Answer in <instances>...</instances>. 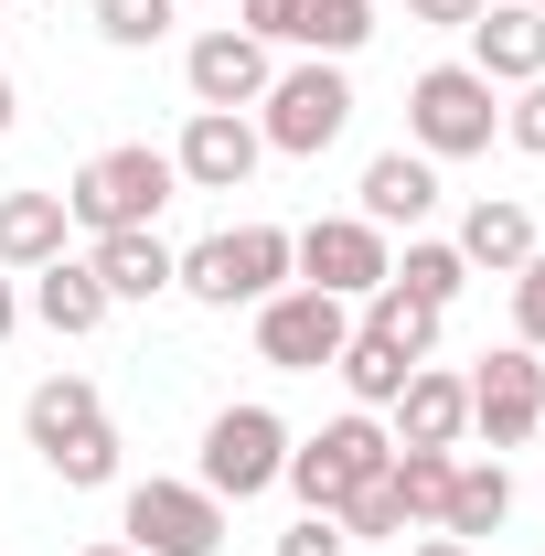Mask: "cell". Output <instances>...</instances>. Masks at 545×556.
Returning <instances> with one entry per match:
<instances>
[{"instance_id": "obj_1", "label": "cell", "mask_w": 545, "mask_h": 556, "mask_svg": "<svg viewBox=\"0 0 545 556\" xmlns=\"http://www.w3.org/2000/svg\"><path fill=\"white\" fill-rule=\"evenodd\" d=\"M172 193H182L172 150H150V139H118V150H97V161L65 182V214L86 225V236H118V225H150Z\"/></svg>"}, {"instance_id": "obj_2", "label": "cell", "mask_w": 545, "mask_h": 556, "mask_svg": "<svg viewBox=\"0 0 545 556\" xmlns=\"http://www.w3.org/2000/svg\"><path fill=\"white\" fill-rule=\"evenodd\" d=\"M172 289L204 300V311H257L268 289H289V225H225L204 247H182V278Z\"/></svg>"}, {"instance_id": "obj_3", "label": "cell", "mask_w": 545, "mask_h": 556, "mask_svg": "<svg viewBox=\"0 0 545 556\" xmlns=\"http://www.w3.org/2000/svg\"><path fill=\"white\" fill-rule=\"evenodd\" d=\"M492 129H503V86L471 65H428L407 86V139L428 150V161H471V150H492Z\"/></svg>"}, {"instance_id": "obj_4", "label": "cell", "mask_w": 545, "mask_h": 556, "mask_svg": "<svg viewBox=\"0 0 545 556\" xmlns=\"http://www.w3.org/2000/svg\"><path fill=\"white\" fill-rule=\"evenodd\" d=\"M385 460H396V439L375 428V407H353V417H332L321 439H289V471H278V482L300 492V514H342V492H364Z\"/></svg>"}, {"instance_id": "obj_5", "label": "cell", "mask_w": 545, "mask_h": 556, "mask_svg": "<svg viewBox=\"0 0 545 556\" xmlns=\"http://www.w3.org/2000/svg\"><path fill=\"white\" fill-rule=\"evenodd\" d=\"M268 118H257V139L268 150H289V161H321L342 129H353V86H342V65H289V75H268V97H257Z\"/></svg>"}, {"instance_id": "obj_6", "label": "cell", "mask_w": 545, "mask_h": 556, "mask_svg": "<svg viewBox=\"0 0 545 556\" xmlns=\"http://www.w3.org/2000/svg\"><path fill=\"white\" fill-rule=\"evenodd\" d=\"M342 343H353V300H332V289L257 300V364H278V375H321V364H342Z\"/></svg>"}, {"instance_id": "obj_7", "label": "cell", "mask_w": 545, "mask_h": 556, "mask_svg": "<svg viewBox=\"0 0 545 556\" xmlns=\"http://www.w3.org/2000/svg\"><path fill=\"white\" fill-rule=\"evenodd\" d=\"M535 428H545V353H524V343L481 353L471 364V439L503 460V450H524Z\"/></svg>"}, {"instance_id": "obj_8", "label": "cell", "mask_w": 545, "mask_h": 556, "mask_svg": "<svg viewBox=\"0 0 545 556\" xmlns=\"http://www.w3.org/2000/svg\"><path fill=\"white\" fill-rule=\"evenodd\" d=\"M278 471H289L278 407H214V428H204V492L214 503H257Z\"/></svg>"}, {"instance_id": "obj_9", "label": "cell", "mask_w": 545, "mask_h": 556, "mask_svg": "<svg viewBox=\"0 0 545 556\" xmlns=\"http://www.w3.org/2000/svg\"><path fill=\"white\" fill-rule=\"evenodd\" d=\"M118 535H129L139 556H214L225 546V503H214L204 482H129Z\"/></svg>"}, {"instance_id": "obj_10", "label": "cell", "mask_w": 545, "mask_h": 556, "mask_svg": "<svg viewBox=\"0 0 545 556\" xmlns=\"http://www.w3.org/2000/svg\"><path fill=\"white\" fill-rule=\"evenodd\" d=\"M289 268H300V289L375 300V289H385V268H396V247H385L364 214H321V225H300V236H289Z\"/></svg>"}, {"instance_id": "obj_11", "label": "cell", "mask_w": 545, "mask_h": 556, "mask_svg": "<svg viewBox=\"0 0 545 556\" xmlns=\"http://www.w3.org/2000/svg\"><path fill=\"white\" fill-rule=\"evenodd\" d=\"M257 161H268V139H257L246 108H193V129L172 139V172H182L193 193H246Z\"/></svg>"}, {"instance_id": "obj_12", "label": "cell", "mask_w": 545, "mask_h": 556, "mask_svg": "<svg viewBox=\"0 0 545 556\" xmlns=\"http://www.w3.org/2000/svg\"><path fill=\"white\" fill-rule=\"evenodd\" d=\"M268 43H257V33H236V22H225V33H204V43H193V54H182V86H193V108H257V97H268Z\"/></svg>"}, {"instance_id": "obj_13", "label": "cell", "mask_w": 545, "mask_h": 556, "mask_svg": "<svg viewBox=\"0 0 545 556\" xmlns=\"http://www.w3.org/2000/svg\"><path fill=\"white\" fill-rule=\"evenodd\" d=\"M396 450H460L471 439V375H449V364H417L407 396H396V428H385Z\"/></svg>"}, {"instance_id": "obj_14", "label": "cell", "mask_w": 545, "mask_h": 556, "mask_svg": "<svg viewBox=\"0 0 545 556\" xmlns=\"http://www.w3.org/2000/svg\"><path fill=\"white\" fill-rule=\"evenodd\" d=\"M471 75H492V86H535V75H545V11H535V0H481Z\"/></svg>"}, {"instance_id": "obj_15", "label": "cell", "mask_w": 545, "mask_h": 556, "mask_svg": "<svg viewBox=\"0 0 545 556\" xmlns=\"http://www.w3.org/2000/svg\"><path fill=\"white\" fill-rule=\"evenodd\" d=\"M364 225H375V236H385V225H428V214H439V161H428V150H375V161H364Z\"/></svg>"}, {"instance_id": "obj_16", "label": "cell", "mask_w": 545, "mask_h": 556, "mask_svg": "<svg viewBox=\"0 0 545 556\" xmlns=\"http://www.w3.org/2000/svg\"><path fill=\"white\" fill-rule=\"evenodd\" d=\"M86 268H97L107 300H161V289L182 278V247H161V225H118V236L86 247Z\"/></svg>"}, {"instance_id": "obj_17", "label": "cell", "mask_w": 545, "mask_h": 556, "mask_svg": "<svg viewBox=\"0 0 545 556\" xmlns=\"http://www.w3.org/2000/svg\"><path fill=\"white\" fill-rule=\"evenodd\" d=\"M22 311H33L43 332H65V343H86V332H97V321H107L118 300L97 289V268H86V257H54V268H33V300H22Z\"/></svg>"}, {"instance_id": "obj_18", "label": "cell", "mask_w": 545, "mask_h": 556, "mask_svg": "<svg viewBox=\"0 0 545 556\" xmlns=\"http://www.w3.org/2000/svg\"><path fill=\"white\" fill-rule=\"evenodd\" d=\"M86 428H107V396H97L86 375H43V386L22 396V439H33L43 460H54L65 439H86Z\"/></svg>"}, {"instance_id": "obj_19", "label": "cell", "mask_w": 545, "mask_h": 556, "mask_svg": "<svg viewBox=\"0 0 545 556\" xmlns=\"http://www.w3.org/2000/svg\"><path fill=\"white\" fill-rule=\"evenodd\" d=\"M503 525H514V482H503V460H449V503H439V535L481 546V535H503Z\"/></svg>"}, {"instance_id": "obj_20", "label": "cell", "mask_w": 545, "mask_h": 556, "mask_svg": "<svg viewBox=\"0 0 545 556\" xmlns=\"http://www.w3.org/2000/svg\"><path fill=\"white\" fill-rule=\"evenodd\" d=\"M65 193H0V268H54V257H65Z\"/></svg>"}, {"instance_id": "obj_21", "label": "cell", "mask_w": 545, "mask_h": 556, "mask_svg": "<svg viewBox=\"0 0 545 556\" xmlns=\"http://www.w3.org/2000/svg\"><path fill=\"white\" fill-rule=\"evenodd\" d=\"M449 247H460V257H471V268H524V257H535V214L514 204V193H481L471 214H460V236H449Z\"/></svg>"}, {"instance_id": "obj_22", "label": "cell", "mask_w": 545, "mask_h": 556, "mask_svg": "<svg viewBox=\"0 0 545 556\" xmlns=\"http://www.w3.org/2000/svg\"><path fill=\"white\" fill-rule=\"evenodd\" d=\"M385 289L417 300V311H449V300L471 289V257H460V247H439V236H407V257L385 268Z\"/></svg>"}, {"instance_id": "obj_23", "label": "cell", "mask_w": 545, "mask_h": 556, "mask_svg": "<svg viewBox=\"0 0 545 556\" xmlns=\"http://www.w3.org/2000/svg\"><path fill=\"white\" fill-rule=\"evenodd\" d=\"M289 43L321 54V65L364 54V43H375V0H300V11H289Z\"/></svg>"}, {"instance_id": "obj_24", "label": "cell", "mask_w": 545, "mask_h": 556, "mask_svg": "<svg viewBox=\"0 0 545 556\" xmlns=\"http://www.w3.org/2000/svg\"><path fill=\"white\" fill-rule=\"evenodd\" d=\"M342 386H353V407H396V396H407V353L385 343V332H364V321H353V343H342V364H332Z\"/></svg>"}, {"instance_id": "obj_25", "label": "cell", "mask_w": 545, "mask_h": 556, "mask_svg": "<svg viewBox=\"0 0 545 556\" xmlns=\"http://www.w3.org/2000/svg\"><path fill=\"white\" fill-rule=\"evenodd\" d=\"M353 546H396L407 535V492H396V471H375L364 492H342V514H332Z\"/></svg>"}, {"instance_id": "obj_26", "label": "cell", "mask_w": 545, "mask_h": 556, "mask_svg": "<svg viewBox=\"0 0 545 556\" xmlns=\"http://www.w3.org/2000/svg\"><path fill=\"white\" fill-rule=\"evenodd\" d=\"M364 332H385L407 364H428V353H439V311H417V300H396V289H375V300H364Z\"/></svg>"}, {"instance_id": "obj_27", "label": "cell", "mask_w": 545, "mask_h": 556, "mask_svg": "<svg viewBox=\"0 0 545 556\" xmlns=\"http://www.w3.org/2000/svg\"><path fill=\"white\" fill-rule=\"evenodd\" d=\"M449 460H460V450H396V460H385L396 492H407V525H439V503H449Z\"/></svg>"}, {"instance_id": "obj_28", "label": "cell", "mask_w": 545, "mask_h": 556, "mask_svg": "<svg viewBox=\"0 0 545 556\" xmlns=\"http://www.w3.org/2000/svg\"><path fill=\"white\" fill-rule=\"evenodd\" d=\"M172 11H182V0H97V33H107L118 54H150V43L172 33Z\"/></svg>"}, {"instance_id": "obj_29", "label": "cell", "mask_w": 545, "mask_h": 556, "mask_svg": "<svg viewBox=\"0 0 545 556\" xmlns=\"http://www.w3.org/2000/svg\"><path fill=\"white\" fill-rule=\"evenodd\" d=\"M514 343L524 353H545V247L514 268Z\"/></svg>"}, {"instance_id": "obj_30", "label": "cell", "mask_w": 545, "mask_h": 556, "mask_svg": "<svg viewBox=\"0 0 545 556\" xmlns=\"http://www.w3.org/2000/svg\"><path fill=\"white\" fill-rule=\"evenodd\" d=\"M503 139H514L524 161H545V75H535V86H514V108H503Z\"/></svg>"}, {"instance_id": "obj_31", "label": "cell", "mask_w": 545, "mask_h": 556, "mask_svg": "<svg viewBox=\"0 0 545 556\" xmlns=\"http://www.w3.org/2000/svg\"><path fill=\"white\" fill-rule=\"evenodd\" d=\"M278 556H353V535H342L332 514H300V525L278 535Z\"/></svg>"}, {"instance_id": "obj_32", "label": "cell", "mask_w": 545, "mask_h": 556, "mask_svg": "<svg viewBox=\"0 0 545 556\" xmlns=\"http://www.w3.org/2000/svg\"><path fill=\"white\" fill-rule=\"evenodd\" d=\"M289 11H300V0H236V33H257V43H289Z\"/></svg>"}, {"instance_id": "obj_33", "label": "cell", "mask_w": 545, "mask_h": 556, "mask_svg": "<svg viewBox=\"0 0 545 556\" xmlns=\"http://www.w3.org/2000/svg\"><path fill=\"white\" fill-rule=\"evenodd\" d=\"M407 22H428V33H471L481 0H407Z\"/></svg>"}, {"instance_id": "obj_34", "label": "cell", "mask_w": 545, "mask_h": 556, "mask_svg": "<svg viewBox=\"0 0 545 556\" xmlns=\"http://www.w3.org/2000/svg\"><path fill=\"white\" fill-rule=\"evenodd\" d=\"M11 332H22V289L0 278V343H11Z\"/></svg>"}, {"instance_id": "obj_35", "label": "cell", "mask_w": 545, "mask_h": 556, "mask_svg": "<svg viewBox=\"0 0 545 556\" xmlns=\"http://www.w3.org/2000/svg\"><path fill=\"white\" fill-rule=\"evenodd\" d=\"M407 556H471V546H460V535H417Z\"/></svg>"}, {"instance_id": "obj_36", "label": "cell", "mask_w": 545, "mask_h": 556, "mask_svg": "<svg viewBox=\"0 0 545 556\" xmlns=\"http://www.w3.org/2000/svg\"><path fill=\"white\" fill-rule=\"evenodd\" d=\"M11 118H22V97H11V75H0V139H11Z\"/></svg>"}, {"instance_id": "obj_37", "label": "cell", "mask_w": 545, "mask_h": 556, "mask_svg": "<svg viewBox=\"0 0 545 556\" xmlns=\"http://www.w3.org/2000/svg\"><path fill=\"white\" fill-rule=\"evenodd\" d=\"M86 556H139V546H129V535H107V546H86Z\"/></svg>"}, {"instance_id": "obj_38", "label": "cell", "mask_w": 545, "mask_h": 556, "mask_svg": "<svg viewBox=\"0 0 545 556\" xmlns=\"http://www.w3.org/2000/svg\"><path fill=\"white\" fill-rule=\"evenodd\" d=\"M535 11H545V0H535Z\"/></svg>"}]
</instances>
